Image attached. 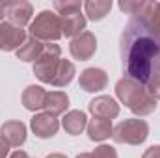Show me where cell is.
<instances>
[{"label":"cell","instance_id":"obj_1","mask_svg":"<svg viewBox=\"0 0 160 158\" xmlns=\"http://www.w3.org/2000/svg\"><path fill=\"white\" fill-rule=\"evenodd\" d=\"M160 54V37L143 17H132L121 34V58L127 78L147 84Z\"/></svg>","mask_w":160,"mask_h":158},{"label":"cell","instance_id":"obj_2","mask_svg":"<svg viewBox=\"0 0 160 158\" xmlns=\"http://www.w3.org/2000/svg\"><path fill=\"white\" fill-rule=\"evenodd\" d=\"M116 95L121 102L138 117H145L157 110V101L147 93L145 86L130 78H121L116 84Z\"/></svg>","mask_w":160,"mask_h":158},{"label":"cell","instance_id":"obj_3","mask_svg":"<svg viewBox=\"0 0 160 158\" xmlns=\"http://www.w3.org/2000/svg\"><path fill=\"white\" fill-rule=\"evenodd\" d=\"M30 36L41 43L43 41H47V43L58 41L62 37V17L48 9L41 11L30 24Z\"/></svg>","mask_w":160,"mask_h":158},{"label":"cell","instance_id":"obj_4","mask_svg":"<svg viewBox=\"0 0 160 158\" xmlns=\"http://www.w3.org/2000/svg\"><path fill=\"white\" fill-rule=\"evenodd\" d=\"M149 136V125L143 119H125L114 126L112 138L118 143L127 145H140Z\"/></svg>","mask_w":160,"mask_h":158},{"label":"cell","instance_id":"obj_5","mask_svg":"<svg viewBox=\"0 0 160 158\" xmlns=\"http://www.w3.org/2000/svg\"><path fill=\"white\" fill-rule=\"evenodd\" d=\"M60 52L62 50L56 43H47L45 48H43V54L34 62V75L41 82L52 84V80L56 77V71H58V65L62 62Z\"/></svg>","mask_w":160,"mask_h":158},{"label":"cell","instance_id":"obj_6","mask_svg":"<svg viewBox=\"0 0 160 158\" xmlns=\"http://www.w3.org/2000/svg\"><path fill=\"white\" fill-rule=\"evenodd\" d=\"M26 41V32L24 28H19L15 24H11L9 21H2L0 22V50L4 52H11V50H19Z\"/></svg>","mask_w":160,"mask_h":158},{"label":"cell","instance_id":"obj_7","mask_svg":"<svg viewBox=\"0 0 160 158\" xmlns=\"http://www.w3.org/2000/svg\"><path fill=\"white\" fill-rule=\"evenodd\" d=\"M69 50H71V56L75 60H80V62L89 60L97 52V37H95V34L82 32L80 36H77L75 39L71 41Z\"/></svg>","mask_w":160,"mask_h":158},{"label":"cell","instance_id":"obj_8","mask_svg":"<svg viewBox=\"0 0 160 158\" xmlns=\"http://www.w3.org/2000/svg\"><path fill=\"white\" fill-rule=\"evenodd\" d=\"M34 15V6L26 0H19V2H8L6 4V17L11 24L24 28L30 19Z\"/></svg>","mask_w":160,"mask_h":158},{"label":"cell","instance_id":"obj_9","mask_svg":"<svg viewBox=\"0 0 160 158\" xmlns=\"http://www.w3.org/2000/svg\"><path fill=\"white\" fill-rule=\"evenodd\" d=\"M80 87L88 93H97V91H102L108 84V75L99 69V67H88L80 73L78 78Z\"/></svg>","mask_w":160,"mask_h":158},{"label":"cell","instance_id":"obj_10","mask_svg":"<svg viewBox=\"0 0 160 158\" xmlns=\"http://www.w3.org/2000/svg\"><path fill=\"white\" fill-rule=\"evenodd\" d=\"M89 112L93 114V117H101V119H112L119 116V104L116 102V99L108 97V95H99L95 99L89 101L88 104Z\"/></svg>","mask_w":160,"mask_h":158},{"label":"cell","instance_id":"obj_11","mask_svg":"<svg viewBox=\"0 0 160 158\" xmlns=\"http://www.w3.org/2000/svg\"><path fill=\"white\" fill-rule=\"evenodd\" d=\"M30 126H32V130H34V134L41 138V140H47V138H52V136H56V132H58V128H60V121L54 117V116H50V114H36L32 121H30Z\"/></svg>","mask_w":160,"mask_h":158},{"label":"cell","instance_id":"obj_12","mask_svg":"<svg viewBox=\"0 0 160 158\" xmlns=\"http://www.w3.org/2000/svg\"><path fill=\"white\" fill-rule=\"evenodd\" d=\"M0 138L11 147H21L26 141V125L22 121H6L0 126Z\"/></svg>","mask_w":160,"mask_h":158},{"label":"cell","instance_id":"obj_13","mask_svg":"<svg viewBox=\"0 0 160 158\" xmlns=\"http://www.w3.org/2000/svg\"><path fill=\"white\" fill-rule=\"evenodd\" d=\"M86 130H88V136H89L91 141H104V140H108L112 136L114 126H112V121L110 119L93 117L88 123Z\"/></svg>","mask_w":160,"mask_h":158},{"label":"cell","instance_id":"obj_14","mask_svg":"<svg viewBox=\"0 0 160 158\" xmlns=\"http://www.w3.org/2000/svg\"><path fill=\"white\" fill-rule=\"evenodd\" d=\"M45 101H47V91L41 86H28L22 91V106L30 112H38L45 108Z\"/></svg>","mask_w":160,"mask_h":158},{"label":"cell","instance_id":"obj_15","mask_svg":"<svg viewBox=\"0 0 160 158\" xmlns=\"http://www.w3.org/2000/svg\"><path fill=\"white\" fill-rule=\"evenodd\" d=\"M62 126L65 128L67 134L78 136V134H82L86 130V126H88V117H86V114L82 110H71V112H67L63 116Z\"/></svg>","mask_w":160,"mask_h":158},{"label":"cell","instance_id":"obj_16","mask_svg":"<svg viewBox=\"0 0 160 158\" xmlns=\"http://www.w3.org/2000/svg\"><path fill=\"white\" fill-rule=\"evenodd\" d=\"M86 30V17L82 13H73L62 17V36L65 37H77Z\"/></svg>","mask_w":160,"mask_h":158},{"label":"cell","instance_id":"obj_17","mask_svg":"<svg viewBox=\"0 0 160 158\" xmlns=\"http://www.w3.org/2000/svg\"><path fill=\"white\" fill-rule=\"evenodd\" d=\"M69 108V97L63 91H50L47 93V101H45V110L50 116H62L65 110Z\"/></svg>","mask_w":160,"mask_h":158},{"label":"cell","instance_id":"obj_18","mask_svg":"<svg viewBox=\"0 0 160 158\" xmlns=\"http://www.w3.org/2000/svg\"><path fill=\"white\" fill-rule=\"evenodd\" d=\"M84 9L91 21H102L112 9V0H88Z\"/></svg>","mask_w":160,"mask_h":158},{"label":"cell","instance_id":"obj_19","mask_svg":"<svg viewBox=\"0 0 160 158\" xmlns=\"http://www.w3.org/2000/svg\"><path fill=\"white\" fill-rule=\"evenodd\" d=\"M43 48H45V45L41 41H38L36 37H30V39L24 41V45L17 50V58L22 60V62H36L43 54Z\"/></svg>","mask_w":160,"mask_h":158},{"label":"cell","instance_id":"obj_20","mask_svg":"<svg viewBox=\"0 0 160 158\" xmlns=\"http://www.w3.org/2000/svg\"><path fill=\"white\" fill-rule=\"evenodd\" d=\"M75 75H77L75 63L69 62V60H62L60 65H58L56 77L52 80V86H56V87H65L67 84H71V80L75 78Z\"/></svg>","mask_w":160,"mask_h":158},{"label":"cell","instance_id":"obj_21","mask_svg":"<svg viewBox=\"0 0 160 158\" xmlns=\"http://www.w3.org/2000/svg\"><path fill=\"white\" fill-rule=\"evenodd\" d=\"M52 6H54V9L62 17L73 15V13H80V9H82V4H80L78 0H56Z\"/></svg>","mask_w":160,"mask_h":158},{"label":"cell","instance_id":"obj_22","mask_svg":"<svg viewBox=\"0 0 160 158\" xmlns=\"http://www.w3.org/2000/svg\"><path fill=\"white\" fill-rule=\"evenodd\" d=\"M145 4H147V2L123 0V2H119V9H121V11H125V13H128V15H132V17H138V15L145 9Z\"/></svg>","mask_w":160,"mask_h":158},{"label":"cell","instance_id":"obj_23","mask_svg":"<svg viewBox=\"0 0 160 158\" xmlns=\"http://www.w3.org/2000/svg\"><path fill=\"white\" fill-rule=\"evenodd\" d=\"M145 89H147V93H149L155 101H160V73L158 71L153 73V77H151L149 82L145 84Z\"/></svg>","mask_w":160,"mask_h":158},{"label":"cell","instance_id":"obj_24","mask_svg":"<svg viewBox=\"0 0 160 158\" xmlns=\"http://www.w3.org/2000/svg\"><path fill=\"white\" fill-rule=\"evenodd\" d=\"M147 22H149V26L153 28V32L157 34L160 37V2H157L155 4V9H153V13L145 19Z\"/></svg>","mask_w":160,"mask_h":158},{"label":"cell","instance_id":"obj_25","mask_svg":"<svg viewBox=\"0 0 160 158\" xmlns=\"http://www.w3.org/2000/svg\"><path fill=\"white\" fill-rule=\"evenodd\" d=\"M91 158H118V153L114 147L110 145H99L93 153H91Z\"/></svg>","mask_w":160,"mask_h":158},{"label":"cell","instance_id":"obj_26","mask_svg":"<svg viewBox=\"0 0 160 158\" xmlns=\"http://www.w3.org/2000/svg\"><path fill=\"white\" fill-rule=\"evenodd\" d=\"M142 158H160V145H151Z\"/></svg>","mask_w":160,"mask_h":158},{"label":"cell","instance_id":"obj_27","mask_svg":"<svg viewBox=\"0 0 160 158\" xmlns=\"http://www.w3.org/2000/svg\"><path fill=\"white\" fill-rule=\"evenodd\" d=\"M8 153H9V145L6 143V140L0 138V158H6L8 156Z\"/></svg>","mask_w":160,"mask_h":158},{"label":"cell","instance_id":"obj_28","mask_svg":"<svg viewBox=\"0 0 160 158\" xmlns=\"http://www.w3.org/2000/svg\"><path fill=\"white\" fill-rule=\"evenodd\" d=\"M9 158H30V156H28L24 151H15V153H13V155H11Z\"/></svg>","mask_w":160,"mask_h":158},{"label":"cell","instance_id":"obj_29","mask_svg":"<svg viewBox=\"0 0 160 158\" xmlns=\"http://www.w3.org/2000/svg\"><path fill=\"white\" fill-rule=\"evenodd\" d=\"M6 17V4L4 2H0V22H2V19Z\"/></svg>","mask_w":160,"mask_h":158},{"label":"cell","instance_id":"obj_30","mask_svg":"<svg viewBox=\"0 0 160 158\" xmlns=\"http://www.w3.org/2000/svg\"><path fill=\"white\" fill-rule=\"evenodd\" d=\"M45 158H67V156L62 155V153H52V155H48V156H45Z\"/></svg>","mask_w":160,"mask_h":158},{"label":"cell","instance_id":"obj_31","mask_svg":"<svg viewBox=\"0 0 160 158\" xmlns=\"http://www.w3.org/2000/svg\"><path fill=\"white\" fill-rule=\"evenodd\" d=\"M77 158H91V153H80Z\"/></svg>","mask_w":160,"mask_h":158},{"label":"cell","instance_id":"obj_32","mask_svg":"<svg viewBox=\"0 0 160 158\" xmlns=\"http://www.w3.org/2000/svg\"><path fill=\"white\" fill-rule=\"evenodd\" d=\"M155 71L160 73V54H158V60H157V65H155Z\"/></svg>","mask_w":160,"mask_h":158}]
</instances>
